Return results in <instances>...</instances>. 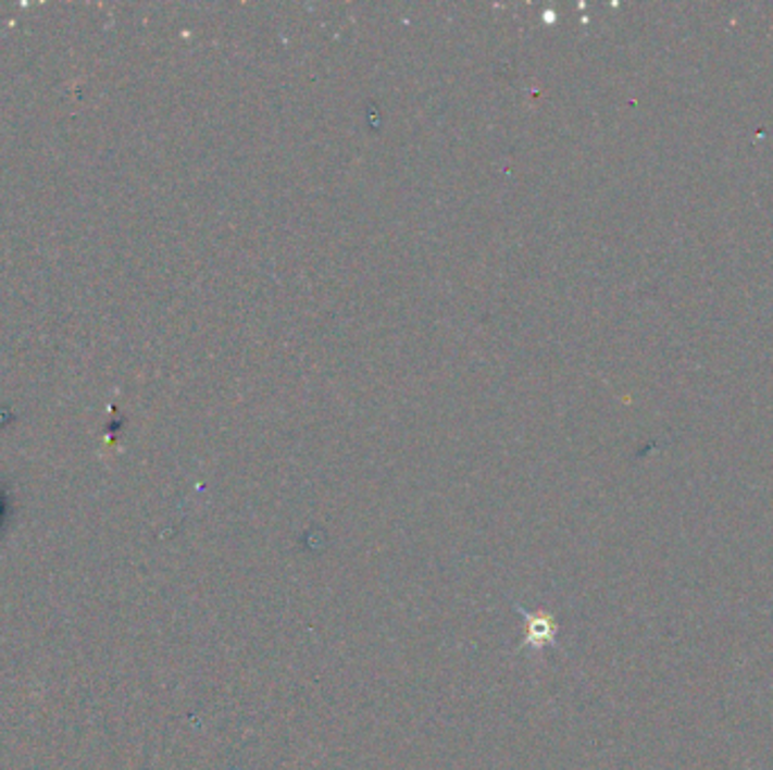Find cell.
<instances>
[{
  "instance_id": "obj_1",
  "label": "cell",
  "mask_w": 773,
  "mask_h": 770,
  "mask_svg": "<svg viewBox=\"0 0 773 770\" xmlns=\"http://www.w3.org/2000/svg\"><path fill=\"white\" fill-rule=\"evenodd\" d=\"M523 614L527 617V637L525 644L527 646H546L554 642L557 635V624L550 614H529L523 610Z\"/></svg>"
}]
</instances>
